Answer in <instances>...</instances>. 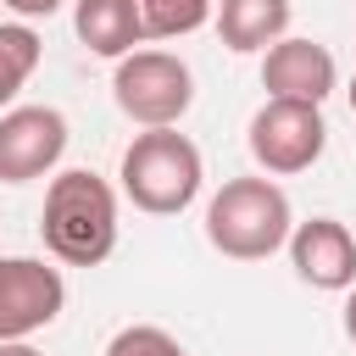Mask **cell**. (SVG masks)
I'll return each mask as SVG.
<instances>
[{
  "label": "cell",
  "instance_id": "obj_18",
  "mask_svg": "<svg viewBox=\"0 0 356 356\" xmlns=\"http://www.w3.org/2000/svg\"><path fill=\"white\" fill-rule=\"evenodd\" d=\"M350 117H356V78H350Z\"/></svg>",
  "mask_w": 356,
  "mask_h": 356
},
{
  "label": "cell",
  "instance_id": "obj_10",
  "mask_svg": "<svg viewBox=\"0 0 356 356\" xmlns=\"http://www.w3.org/2000/svg\"><path fill=\"white\" fill-rule=\"evenodd\" d=\"M211 22L234 56H256L289 33V0H211Z\"/></svg>",
  "mask_w": 356,
  "mask_h": 356
},
{
  "label": "cell",
  "instance_id": "obj_16",
  "mask_svg": "<svg viewBox=\"0 0 356 356\" xmlns=\"http://www.w3.org/2000/svg\"><path fill=\"white\" fill-rule=\"evenodd\" d=\"M345 339L356 345V284L345 289Z\"/></svg>",
  "mask_w": 356,
  "mask_h": 356
},
{
  "label": "cell",
  "instance_id": "obj_11",
  "mask_svg": "<svg viewBox=\"0 0 356 356\" xmlns=\"http://www.w3.org/2000/svg\"><path fill=\"white\" fill-rule=\"evenodd\" d=\"M72 28L83 39L89 56H106V61H122L145 44V28H139V11L134 0H78L72 6Z\"/></svg>",
  "mask_w": 356,
  "mask_h": 356
},
{
  "label": "cell",
  "instance_id": "obj_14",
  "mask_svg": "<svg viewBox=\"0 0 356 356\" xmlns=\"http://www.w3.org/2000/svg\"><path fill=\"white\" fill-rule=\"evenodd\" d=\"M106 356H189V350H184L167 328H156V323H128V328L111 334Z\"/></svg>",
  "mask_w": 356,
  "mask_h": 356
},
{
  "label": "cell",
  "instance_id": "obj_4",
  "mask_svg": "<svg viewBox=\"0 0 356 356\" xmlns=\"http://www.w3.org/2000/svg\"><path fill=\"white\" fill-rule=\"evenodd\" d=\"M111 100L139 128H178L195 106V72L172 50H134L111 72Z\"/></svg>",
  "mask_w": 356,
  "mask_h": 356
},
{
  "label": "cell",
  "instance_id": "obj_17",
  "mask_svg": "<svg viewBox=\"0 0 356 356\" xmlns=\"http://www.w3.org/2000/svg\"><path fill=\"white\" fill-rule=\"evenodd\" d=\"M0 356H44V350L28 345V339H11V345H0Z\"/></svg>",
  "mask_w": 356,
  "mask_h": 356
},
{
  "label": "cell",
  "instance_id": "obj_5",
  "mask_svg": "<svg viewBox=\"0 0 356 356\" xmlns=\"http://www.w3.org/2000/svg\"><path fill=\"white\" fill-rule=\"evenodd\" d=\"M323 150H328L323 106H306V100H261V111L250 117V156H256L261 178H295V172L317 167Z\"/></svg>",
  "mask_w": 356,
  "mask_h": 356
},
{
  "label": "cell",
  "instance_id": "obj_12",
  "mask_svg": "<svg viewBox=\"0 0 356 356\" xmlns=\"http://www.w3.org/2000/svg\"><path fill=\"white\" fill-rule=\"evenodd\" d=\"M39 56H44V44L28 22H0V111H11L22 83L39 72Z\"/></svg>",
  "mask_w": 356,
  "mask_h": 356
},
{
  "label": "cell",
  "instance_id": "obj_8",
  "mask_svg": "<svg viewBox=\"0 0 356 356\" xmlns=\"http://www.w3.org/2000/svg\"><path fill=\"white\" fill-rule=\"evenodd\" d=\"M339 83V61L328 44L317 39H295L284 33L278 44L261 50V89L267 100H306V106H323Z\"/></svg>",
  "mask_w": 356,
  "mask_h": 356
},
{
  "label": "cell",
  "instance_id": "obj_3",
  "mask_svg": "<svg viewBox=\"0 0 356 356\" xmlns=\"http://www.w3.org/2000/svg\"><path fill=\"white\" fill-rule=\"evenodd\" d=\"M295 211L273 178H228L206 206V239L228 261H267L289 245Z\"/></svg>",
  "mask_w": 356,
  "mask_h": 356
},
{
  "label": "cell",
  "instance_id": "obj_2",
  "mask_svg": "<svg viewBox=\"0 0 356 356\" xmlns=\"http://www.w3.org/2000/svg\"><path fill=\"white\" fill-rule=\"evenodd\" d=\"M117 178H122V195L145 217H178L184 206H195V195L206 184V161H200V145L189 134H178V128H145L122 150Z\"/></svg>",
  "mask_w": 356,
  "mask_h": 356
},
{
  "label": "cell",
  "instance_id": "obj_9",
  "mask_svg": "<svg viewBox=\"0 0 356 356\" xmlns=\"http://www.w3.org/2000/svg\"><path fill=\"white\" fill-rule=\"evenodd\" d=\"M289 267L300 284L312 289H350L356 284V239L339 217H312V222H295L289 228Z\"/></svg>",
  "mask_w": 356,
  "mask_h": 356
},
{
  "label": "cell",
  "instance_id": "obj_6",
  "mask_svg": "<svg viewBox=\"0 0 356 356\" xmlns=\"http://www.w3.org/2000/svg\"><path fill=\"white\" fill-rule=\"evenodd\" d=\"M61 306H67L61 267L39 256H0V345L33 339L61 317Z\"/></svg>",
  "mask_w": 356,
  "mask_h": 356
},
{
  "label": "cell",
  "instance_id": "obj_15",
  "mask_svg": "<svg viewBox=\"0 0 356 356\" xmlns=\"http://www.w3.org/2000/svg\"><path fill=\"white\" fill-rule=\"evenodd\" d=\"M6 11H17V22H39V17H56L67 0H0Z\"/></svg>",
  "mask_w": 356,
  "mask_h": 356
},
{
  "label": "cell",
  "instance_id": "obj_1",
  "mask_svg": "<svg viewBox=\"0 0 356 356\" xmlns=\"http://www.w3.org/2000/svg\"><path fill=\"white\" fill-rule=\"evenodd\" d=\"M39 239L61 267H100L117 250V189L89 167L56 172L44 189Z\"/></svg>",
  "mask_w": 356,
  "mask_h": 356
},
{
  "label": "cell",
  "instance_id": "obj_13",
  "mask_svg": "<svg viewBox=\"0 0 356 356\" xmlns=\"http://www.w3.org/2000/svg\"><path fill=\"white\" fill-rule=\"evenodd\" d=\"M145 39H184L211 22V0H134Z\"/></svg>",
  "mask_w": 356,
  "mask_h": 356
},
{
  "label": "cell",
  "instance_id": "obj_7",
  "mask_svg": "<svg viewBox=\"0 0 356 356\" xmlns=\"http://www.w3.org/2000/svg\"><path fill=\"white\" fill-rule=\"evenodd\" d=\"M67 156V117L56 106L0 111V184H33Z\"/></svg>",
  "mask_w": 356,
  "mask_h": 356
}]
</instances>
